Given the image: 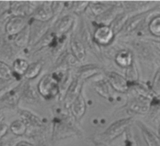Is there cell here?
<instances>
[{"instance_id": "cell-1", "label": "cell", "mask_w": 160, "mask_h": 146, "mask_svg": "<svg viewBox=\"0 0 160 146\" xmlns=\"http://www.w3.org/2000/svg\"><path fill=\"white\" fill-rule=\"evenodd\" d=\"M59 81L60 79L54 72L43 76L37 85V92L39 95L45 100L55 99L59 95Z\"/></svg>"}, {"instance_id": "cell-2", "label": "cell", "mask_w": 160, "mask_h": 146, "mask_svg": "<svg viewBox=\"0 0 160 146\" xmlns=\"http://www.w3.org/2000/svg\"><path fill=\"white\" fill-rule=\"evenodd\" d=\"M78 128L74 125L72 118L68 115H61L53 120V138L61 139L78 134Z\"/></svg>"}, {"instance_id": "cell-3", "label": "cell", "mask_w": 160, "mask_h": 146, "mask_svg": "<svg viewBox=\"0 0 160 146\" xmlns=\"http://www.w3.org/2000/svg\"><path fill=\"white\" fill-rule=\"evenodd\" d=\"M18 113L20 119L26 123L28 127V131H29L33 138L35 137H39L42 135L44 123L40 116L27 109H19Z\"/></svg>"}, {"instance_id": "cell-4", "label": "cell", "mask_w": 160, "mask_h": 146, "mask_svg": "<svg viewBox=\"0 0 160 146\" xmlns=\"http://www.w3.org/2000/svg\"><path fill=\"white\" fill-rule=\"evenodd\" d=\"M52 21L42 23V22H38V21H35L32 19L28 20V24H29V28H30L29 45L34 46L41 39H42L49 32V29L52 27Z\"/></svg>"}, {"instance_id": "cell-5", "label": "cell", "mask_w": 160, "mask_h": 146, "mask_svg": "<svg viewBox=\"0 0 160 146\" xmlns=\"http://www.w3.org/2000/svg\"><path fill=\"white\" fill-rule=\"evenodd\" d=\"M34 2L29 1H12L9 2V13L11 16H18L27 18L31 16L37 5L33 4Z\"/></svg>"}, {"instance_id": "cell-6", "label": "cell", "mask_w": 160, "mask_h": 146, "mask_svg": "<svg viewBox=\"0 0 160 146\" xmlns=\"http://www.w3.org/2000/svg\"><path fill=\"white\" fill-rule=\"evenodd\" d=\"M21 101V83L6 92L0 97V106L1 108L9 109H16L19 102Z\"/></svg>"}, {"instance_id": "cell-7", "label": "cell", "mask_w": 160, "mask_h": 146, "mask_svg": "<svg viewBox=\"0 0 160 146\" xmlns=\"http://www.w3.org/2000/svg\"><path fill=\"white\" fill-rule=\"evenodd\" d=\"M92 37L95 44L98 46H106L111 43L115 37V33L110 26H97Z\"/></svg>"}, {"instance_id": "cell-8", "label": "cell", "mask_w": 160, "mask_h": 146, "mask_svg": "<svg viewBox=\"0 0 160 146\" xmlns=\"http://www.w3.org/2000/svg\"><path fill=\"white\" fill-rule=\"evenodd\" d=\"M83 85H84V81L74 75L72 81L62 99L64 108L66 109H69L70 106L75 100V98L79 95V93L83 92Z\"/></svg>"}, {"instance_id": "cell-9", "label": "cell", "mask_w": 160, "mask_h": 146, "mask_svg": "<svg viewBox=\"0 0 160 146\" xmlns=\"http://www.w3.org/2000/svg\"><path fill=\"white\" fill-rule=\"evenodd\" d=\"M28 25V20L24 17L11 16L5 25V34L8 39H12Z\"/></svg>"}, {"instance_id": "cell-10", "label": "cell", "mask_w": 160, "mask_h": 146, "mask_svg": "<svg viewBox=\"0 0 160 146\" xmlns=\"http://www.w3.org/2000/svg\"><path fill=\"white\" fill-rule=\"evenodd\" d=\"M30 17L32 20L42 23L52 21L55 16L51 8V2H42L38 4Z\"/></svg>"}, {"instance_id": "cell-11", "label": "cell", "mask_w": 160, "mask_h": 146, "mask_svg": "<svg viewBox=\"0 0 160 146\" xmlns=\"http://www.w3.org/2000/svg\"><path fill=\"white\" fill-rule=\"evenodd\" d=\"M75 23V18L72 14H66L58 18L54 23V32L58 36L66 35L73 27Z\"/></svg>"}, {"instance_id": "cell-12", "label": "cell", "mask_w": 160, "mask_h": 146, "mask_svg": "<svg viewBox=\"0 0 160 146\" xmlns=\"http://www.w3.org/2000/svg\"><path fill=\"white\" fill-rule=\"evenodd\" d=\"M132 122L131 118H126V119H122L119 121L114 122L113 123H111L104 132V137L108 139H113L115 138H117L118 136H120L125 129L126 127L130 124V123Z\"/></svg>"}, {"instance_id": "cell-13", "label": "cell", "mask_w": 160, "mask_h": 146, "mask_svg": "<svg viewBox=\"0 0 160 146\" xmlns=\"http://www.w3.org/2000/svg\"><path fill=\"white\" fill-rule=\"evenodd\" d=\"M21 100L28 105H37L40 103V95L38 92L28 80L21 82Z\"/></svg>"}, {"instance_id": "cell-14", "label": "cell", "mask_w": 160, "mask_h": 146, "mask_svg": "<svg viewBox=\"0 0 160 146\" xmlns=\"http://www.w3.org/2000/svg\"><path fill=\"white\" fill-rule=\"evenodd\" d=\"M107 81L115 91L119 93H126L129 89L128 82L122 75L116 72H109L107 74Z\"/></svg>"}, {"instance_id": "cell-15", "label": "cell", "mask_w": 160, "mask_h": 146, "mask_svg": "<svg viewBox=\"0 0 160 146\" xmlns=\"http://www.w3.org/2000/svg\"><path fill=\"white\" fill-rule=\"evenodd\" d=\"M69 48H70V53L74 57V58L78 62H83L86 59V48L80 39L72 36L70 38V43H69Z\"/></svg>"}, {"instance_id": "cell-16", "label": "cell", "mask_w": 160, "mask_h": 146, "mask_svg": "<svg viewBox=\"0 0 160 146\" xmlns=\"http://www.w3.org/2000/svg\"><path fill=\"white\" fill-rule=\"evenodd\" d=\"M69 109L72 117L75 120H80L85 115L87 110V104L82 93H80L75 100L72 103Z\"/></svg>"}, {"instance_id": "cell-17", "label": "cell", "mask_w": 160, "mask_h": 146, "mask_svg": "<svg viewBox=\"0 0 160 146\" xmlns=\"http://www.w3.org/2000/svg\"><path fill=\"white\" fill-rule=\"evenodd\" d=\"M16 47L14 46V44L12 45L10 43V39H6V38H0V58L1 59L0 60H10L12 58H14L15 56V49Z\"/></svg>"}, {"instance_id": "cell-18", "label": "cell", "mask_w": 160, "mask_h": 146, "mask_svg": "<svg viewBox=\"0 0 160 146\" xmlns=\"http://www.w3.org/2000/svg\"><path fill=\"white\" fill-rule=\"evenodd\" d=\"M101 73V68L96 66L95 64H87L80 66L77 68V71L75 73V76H77L81 80H86L87 78H90L93 77L94 75L100 74Z\"/></svg>"}, {"instance_id": "cell-19", "label": "cell", "mask_w": 160, "mask_h": 146, "mask_svg": "<svg viewBox=\"0 0 160 146\" xmlns=\"http://www.w3.org/2000/svg\"><path fill=\"white\" fill-rule=\"evenodd\" d=\"M14 46L16 48L19 49H25L29 45V42H30V28H29V24L24 28V30H22L19 34H17L16 36H14L12 39Z\"/></svg>"}, {"instance_id": "cell-20", "label": "cell", "mask_w": 160, "mask_h": 146, "mask_svg": "<svg viewBox=\"0 0 160 146\" xmlns=\"http://www.w3.org/2000/svg\"><path fill=\"white\" fill-rule=\"evenodd\" d=\"M28 65H29V63L26 58H16L15 59H13L12 65V70L14 75L15 80H16V78H18V80H21L20 78L25 76L26 72L28 68Z\"/></svg>"}, {"instance_id": "cell-21", "label": "cell", "mask_w": 160, "mask_h": 146, "mask_svg": "<svg viewBox=\"0 0 160 146\" xmlns=\"http://www.w3.org/2000/svg\"><path fill=\"white\" fill-rule=\"evenodd\" d=\"M42 67H43V61L42 59L34 61L32 63H29L28 68L24 76L26 80L29 81V80L35 79L37 77H39V75L41 74V72L42 70Z\"/></svg>"}, {"instance_id": "cell-22", "label": "cell", "mask_w": 160, "mask_h": 146, "mask_svg": "<svg viewBox=\"0 0 160 146\" xmlns=\"http://www.w3.org/2000/svg\"><path fill=\"white\" fill-rule=\"evenodd\" d=\"M72 78H73L72 71L71 68H69L64 73V75H63V77L60 79L59 84H58V87H59V96H60L61 100L63 99L67 90L69 89V87H70V85H71V83L72 81Z\"/></svg>"}, {"instance_id": "cell-23", "label": "cell", "mask_w": 160, "mask_h": 146, "mask_svg": "<svg viewBox=\"0 0 160 146\" xmlns=\"http://www.w3.org/2000/svg\"><path fill=\"white\" fill-rule=\"evenodd\" d=\"M132 61H133L132 54L127 50H122L118 52L115 56V62L120 67H122V68L130 67L132 64Z\"/></svg>"}, {"instance_id": "cell-24", "label": "cell", "mask_w": 160, "mask_h": 146, "mask_svg": "<svg viewBox=\"0 0 160 146\" xmlns=\"http://www.w3.org/2000/svg\"><path fill=\"white\" fill-rule=\"evenodd\" d=\"M0 80L11 82L15 80L14 75L12 70V66H10L6 61L0 60Z\"/></svg>"}, {"instance_id": "cell-25", "label": "cell", "mask_w": 160, "mask_h": 146, "mask_svg": "<svg viewBox=\"0 0 160 146\" xmlns=\"http://www.w3.org/2000/svg\"><path fill=\"white\" fill-rule=\"evenodd\" d=\"M9 130L15 136H24L28 132L26 123L21 120H15L9 125Z\"/></svg>"}, {"instance_id": "cell-26", "label": "cell", "mask_w": 160, "mask_h": 146, "mask_svg": "<svg viewBox=\"0 0 160 146\" xmlns=\"http://www.w3.org/2000/svg\"><path fill=\"white\" fill-rule=\"evenodd\" d=\"M140 124L141 125H139V127H141L142 135H143L147 144L149 146H160V139L158 138V137L155 134H153L150 129H148L147 127L142 125V123H140Z\"/></svg>"}, {"instance_id": "cell-27", "label": "cell", "mask_w": 160, "mask_h": 146, "mask_svg": "<svg viewBox=\"0 0 160 146\" xmlns=\"http://www.w3.org/2000/svg\"><path fill=\"white\" fill-rule=\"evenodd\" d=\"M69 4H70L69 9L71 12L76 14H80L88 10L90 2L89 1H71L69 2Z\"/></svg>"}, {"instance_id": "cell-28", "label": "cell", "mask_w": 160, "mask_h": 146, "mask_svg": "<svg viewBox=\"0 0 160 146\" xmlns=\"http://www.w3.org/2000/svg\"><path fill=\"white\" fill-rule=\"evenodd\" d=\"M95 92L104 98H108L109 96V85L107 80H99L94 84Z\"/></svg>"}, {"instance_id": "cell-29", "label": "cell", "mask_w": 160, "mask_h": 146, "mask_svg": "<svg viewBox=\"0 0 160 146\" xmlns=\"http://www.w3.org/2000/svg\"><path fill=\"white\" fill-rule=\"evenodd\" d=\"M89 8L91 10V13L98 17L100 16L101 14H103L107 10L109 9V7L106 4H102L101 2H90L89 4Z\"/></svg>"}, {"instance_id": "cell-30", "label": "cell", "mask_w": 160, "mask_h": 146, "mask_svg": "<svg viewBox=\"0 0 160 146\" xmlns=\"http://www.w3.org/2000/svg\"><path fill=\"white\" fill-rule=\"evenodd\" d=\"M149 30L155 36H160V16L154 17L149 24Z\"/></svg>"}, {"instance_id": "cell-31", "label": "cell", "mask_w": 160, "mask_h": 146, "mask_svg": "<svg viewBox=\"0 0 160 146\" xmlns=\"http://www.w3.org/2000/svg\"><path fill=\"white\" fill-rule=\"evenodd\" d=\"M51 8L54 13L55 18H57L65 9V2L64 1H53L51 2Z\"/></svg>"}, {"instance_id": "cell-32", "label": "cell", "mask_w": 160, "mask_h": 146, "mask_svg": "<svg viewBox=\"0 0 160 146\" xmlns=\"http://www.w3.org/2000/svg\"><path fill=\"white\" fill-rule=\"evenodd\" d=\"M8 132H9V125L5 123H0V139L5 138Z\"/></svg>"}, {"instance_id": "cell-33", "label": "cell", "mask_w": 160, "mask_h": 146, "mask_svg": "<svg viewBox=\"0 0 160 146\" xmlns=\"http://www.w3.org/2000/svg\"><path fill=\"white\" fill-rule=\"evenodd\" d=\"M14 146H36V145L28 140H21V141L17 142Z\"/></svg>"}, {"instance_id": "cell-34", "label": "cell", "mask_w": 160, "mask_h": 146, "mask_svg": "<svg viewBox=\"0 0 160 146\" xmlns=\"http://www.w3.org/2000/svg\"><path fill=\"white\" fill-rule=\"evenodd\" d=\"M0 146H12V140L3 138L2 139H0Z\"/></svg>"}, {"instance_id": "cell-35", "label": "cell", "mask_w": 160, "mask_h": 146, "mask_svg": "<svg viewBox=\"0 0 160 146\" xmlns=\"http://www.w3.org/2000/svg\"><path fill=\"white\" fill-rule=\"evenodd\" d=\"M13 81H11V82H6V81H2V80H0V92H1L2 90L6 89L9 85L12 84Z\"/></svg>"}, {"instance_id": "cell-36", "label": "cell", "mask_w": 160, "mask_h": 146, "mask_svg": "<svg viewBox=\"0 0 160 146\" xmlns=\"http://www.w3.org/2000/svg\"><path fill=\"white\" fill-rule=\"evenodd\" d=\"M3 120H4V114L1 110H0V123H3Z\"/></svg>"}, {"instance_id": "cell-37", "label": "cell", "mask_w": 160, "mask_h": 146, "mask_svg": "<svg viewBox=\"0 0 160 146\" xmlns=\"http://www.w3.org/2000/svg\"><path fill=\"white\" fill-rule=\"evenodd\" d=\"M96 146H106V145H105V144H103V143H98Z\"/></svg>"}]
</instances>
